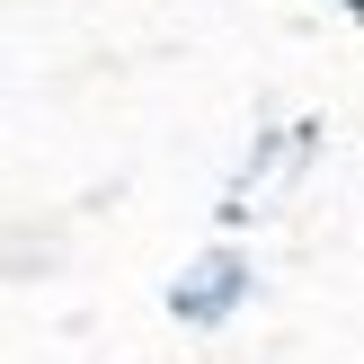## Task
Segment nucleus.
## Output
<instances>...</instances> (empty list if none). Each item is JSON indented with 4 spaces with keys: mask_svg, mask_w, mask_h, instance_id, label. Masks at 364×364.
Segmentation results:
<instances>
[{
    "mask_svg": "<svg viewBox=\"0 0 364 364\" xmlns=\"http://www.w3.org/2000/svg\"><path fill=\"white\" fill-rule=\"evenodd\" d=\"M355 9H364V0H355Z\"/></svg>",
    "mask_w": 364,
    "mask_h": 364,
    "instance_id": "f257e3e1",
    "label": "nucleus"
}]
</instances>
